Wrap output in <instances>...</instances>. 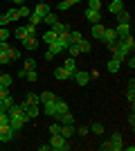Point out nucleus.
I'll list each match as a JSON object with an SVG mask.
<instances>
[{
  "label": "nucleus",
  "instance_id": "f257e3e1",
  "mask_svg": "<svg viewBox=\"0 0 135 151\" xmlns=\"http://www.w3.org/2000/svg\"><path fill=\"white\" fill-rule=\"evenodd\" d=\"M47 12H50V7L45 5V2H39V5L34 7V12L29 14L27 18H29L32 25H39V23H43V18H45V14H47Z\"/></svg>",
  "mask_w": 135,
  "mask_h": 151
},
{
  "label": "nucleus",
  "instance_id": "f03ea898",
  "mask_svg": "<svg viewBox=\"0 0 135 151\" xmlns=\"http://www.w3.org/2000/svg\"><path fill=\"white\" fill-rule=\"evenodd\" d=\"M50 149H54V151H68L70 149V142L61 135V133H56V135H50Z\"/></svg>",
  "mask_w": 135,
  "mask_h": 151
},
{
  "label": "nucleus",
  "instance_id": "7ed1b4c3",
  "mask_svg": "<svg viewBox=\"0 0 135 151\" xmlns=\"http://www.w3.org/2000/svg\"><path fill=\"white\" fill-rule=\"evenodd\" d=\"M117 38H119V36H117L115 27H106V29H104V34H101V41H104L106 45H113Z\"/></svg>",
  "mask_w": 135,
  "mask_h": 151
},
{
  "label": "nucleus",
  "instance_id": "20e7f679",
  "mask_svg": "<svg viewBox=\"0 0 135 151\" xmlns=\"http://www.w3.org/2000/svg\"><path fill=\"white\" fill-rule=\"evenodd\" d=\"M16 138V131H14L11 126H0V142H11V140Z\"/></svg>",
  "mask_w": 135,
  "mask_h": 151
},
{
  "label": "nucleus",
  "instance_id": "39448f33",
  "mask_svg": "<svg viewBox=\"0 0 135 151\" xmlns=\"http://www.w3.org/2000/svg\"><path fill=\"white\" fill-rule=\"evenodd\" d=\"M72 79L77 81V86H88V81H90V75L88 72H81V70H74V75H72Z\"/></svg>",
  "mask_w": 135,
  "mask_h": 151
},
{
  "label": "nucleus",
  "instance_id": "423d86ee",
  "mask_svg": "<svg viewBox=\"0 0 135 151\" xmlns=\"http://www.w3.org/2000/svg\"><path fill=\"white\" fill-rule=\"evenodd\" d=\"M86 20H88L90 25H95V23H101V12H95V9H88L86 7Z\"/></svg>",
  "mask_w": 135,
  "mask_h": 151
},
{
  "label": "nucleus",
  "instance_id": "0eeeda50",
  "mask_svg": "<svg viewBox=\"0 0 135 151\" xmlns=\"http://www.w3.org/2000/svg\"><path fill=\"white\" fill-rule=\"evenodd\" d=\"M61 135L65 140H70L72 135H77V126L74 124H61Z\"/></svg>",
  "mask_w": 135,
  "mask_h": 151
},
{
  "label": "nucleus",
  "instance_id": "6e6552de",
  "mask_svg": "<svg viewBox=\"0 0 135 151\" xmlns=\"http://www.w3.org/2000/svg\"><path fill=\"white\" fill-rule=\"evenodd\" d=\"M110 147H113V151H119L124 147V142H122V133L119 131H113V138H110Z\"/></svg>",
  "mask_w": 135,
  "mask_h": 151
},
{
  "label": "nucleus",
  "instance_id": "1a4fd4ad",
  "mask_svg": "<svg viewBox=\"0 0 135 151\" xmlns=\"http://www.w3.org/2000/svg\"><path fill=\"white\" fill-rule=\"evenodd\" d=\"M23 47H25V50H29V52H34L36 47H39V38H36V36H27V38H23Z\"/></svg>",
  "mask_w": 135,
  "mask_h": 151
},
{
  "label": "nucleus",
  "instance_id": "9d476101",
  "mask_svg": "<svg viewBox=\"0 0 135 151\" xmlns=\"http://www.w3.org/2000/svg\"><path fill=\"white\" fill-rule=\"evenodd\" d=\"M72 75H74V72H68V70H65L63 65L54 70V79H59V81H65V79H72Z\"/></svg>",
  "mask_w": 135,
  "mask_h": 151
},
{
  "label": "nucleus",
  "instance_id": "9b49d317",
  "mask_svg": "<svg viewBox=\"0 0 135 151\" xmlns=\"http://www.w3.org/2000/svg\"><path fill=\"white\" fill-rule=\"evenodd\" d=\"M117 41H119V43H122V45H124V47H126L129 52H133V50H135V38L131 36V34H129V36H119Z\"/></svg>",
  "mask_w": 135,
  "mask_h": 151
},
{
  "label": "nucleus",
  "instance_id": "f8f14e48",
  "mask_svg": "<svg viewBox=\"0 0 135 151\" xmlns=\"http://www.w3.org/2000/svg\"><path fill=\"white\" fill-rule=\"evenodd\" d=\"M43 113H45V115H52V117H54V113H56V99H52V101H43Z\"/></svg>",
  "mask_w": 135,
  "mask_h": 151
},
{
  "label": "nucleus",
  "instance_id": "ddd939ff",
  "mask_svg": "<svg viewBox=\"0 0 135 151\" xmlns=\"http://www.w3.org/2000/svg\"><path fill=\"white\" fill-rule=\"evenodd\" d=\"M122 9H124V2H122V0H110V2H108V12L113 14V16L119 14Z\"/></svg>",
  "mask_w": 135,
  "mask_h": 151
},
{
  "label": "nucleus",
  "instance_id": "4468645a",
  "mask_svg": "<svg viewBox=\"0 0 135 151\" xmlns=\"http://www.w3.org/2000/svg\"><path fill=\"white\" fill-rule=\"evenodd\" d=\"M25 113H27V117H29V120L39 117V113H41V104H29V106L25 108Z\"/></svg>",
  "mask_w": 135,
  "mask_h": 151
},
{
  "label": "nucleus",
  "instance_id": "2eb2a0df",
  "mask_svg": "<svg viewBox=\"0 0 135 151\" xmlns=\"http://www.w3.org/2000/svg\"><path fill=\"white\" fill-rule=\"evenodd\" d=\"M115 32H117V36H129L131 34V23H117Z\"/></svg>",
  "mask_w": 135,
  "mask_h": 151
},
{
  "label": "nucleus",
  "instance_id": "dca6fc26",
  "mask_svg": "<svg viewBox=\"0 0 135 151\" xmlns=\"http://www.w3.org/2000/svg\"><path fill=\"white\" fill-rule=\"evenodd\" d=\"M68 111H70L68 101H63V99H59V97H56V113H54V117H59V115H63V113H68Z\"/></svg>",
  "mask_w": 135,
  "mask_h": 151
},
{
  "label": "nucleus",
  "instance_id": "f3484780",
  "mask_svg": "<svg viewBox=\"0 0 135 151\" xmlns=\"http://www.w3.org/2000/svg\"><path fill=\"white\" fill-rule=\"evenodd\" d=\"M77 45H79V52H81V54H88V52L92 50V43H90L88 38H81Z\"/></svg>",
  "mask_w": 135,
  "mask_h": 151
},
{
  "label": "nucleus",
  "instance_id": "a211bd4d",
  "mask_svg": "<svg viewBox=\"0 0 135 151\" xmlns=\"http://www.w3.org/2000/svg\"><path fill=\"white\" fill-rule=\"evenodd\" d=\"M63 68L68 70V72H74V70H77V59L68 57V59H65V63H63Z\"/></svg>",
  "mask_w": 135,
  "mask_h": 151
},
{
  "label": "nucleus",
  "instance_id": "6ab92c4d",
  "mask_svg": "<svg viewBox=\"0 0 135 151\" xmlns=\"http://www.w3.org/2000/svg\"><path fill=\"white\" fill-rule=\"evenodd\" d=\"M104 29H106V27H104L101 23H95V25H92V32H90V34H92L95 38H99V41H101V34H104Z\"/></svg>",
  "mask_w": 135,
  "mask_h": 151
},
{
  "label": "nucleus",
  "instance_id": "aec40b11",
  "mask_svg": "<svg viewBox=\"0 0 135 151\" xmlns=\"http://www.w3.org/2000/svg\"><path fill=\"white\" fill-rule=\"evenodd\" d=\"M9 126H11L14 131L18 133L20 129H23V126H25V122H23V120H18V117H9Z\"/></svg>",
  "mask_w": 135,
  "mask_h": 151
},
{
  "label": "nucleus",
  "instance_id": "412c9836",
  "mask_svg": "<svg viewBox=\"0 0 135 151\" xmlns=\"http://www.w3.org/2000/svg\"><path fill=\"white\" fill-rule=\"evenodd\" d=\"M126 99L131 101V106H133V101H135V81L131 79V83H129V90H126Z\"/></svg>",
  "mask_w": 135,
  "mask_h": 151
},
{
  "label": "nucleus",
  "instance_id": "4be33fe9",
  "mask_svg": "<svg viewBox=\"0 0 135 151\" xmlns=\"http://www.w3.org/2000/svg\"><path fill=\"white\" fill-rule=\"evenodd\" d=\"M59 122L61 124H74V115L68 111V113H63V115H59Z\"/></svg>",
  "mask_w": 135,
  "mask_h": 151
},
{
  "label": "nucleus",
  "instance_id": "5701e85b",
  "mask_svg": "<svg viewBox=\"0 0 135 151\" xmlns=\"http://www.w3.org/2000/svg\"><path fill=\"white\" fill-rule=\"evenodd\" d=\"M11 83H14V77L11 75H7V72H5V75H0V86H2V88H9Z\"/></svg>",
  "mask_w": 135,
  "mask_h": 151
},
{
  "label": "nucleus",
  "instance_id": "b1692460",
  "mask_svg": "<svg viewBox=\"0 0 135 151\" xmlns=\"http://www.w3.org/2000/svg\"><path fill=\"white\" fill-rule=\"evenodd\" d=\"M56 20H59L56 12H52V9H50V12L45 14V18H43V23H47V25H54V23H56Z\"/></svg>",
  "mask_w": 135,
  "mask_h": 151
},
{
  "label": "nucleus",
  "instance_id": "393cba45",
  "mask_svg": "<svg viewBox=\"0 0 135 151\" xmlns=\"http://www.w3.org/2000/svg\"><path fill=\"white\" fill-rule=\"evenodd\" d=\"M115 18H117V23H131V14L126 9H122L119 14H115Z\"/></svg>",
  "mask_w": 135,
  "mask_h": 151
},
{
  "label": "nucleus",
  "instance_id": "a878e982",
  "mask_svg": "<svg viewBox=\"0 0 135 151\" xmlns=\"http://www.w3.org/2000/svg\"><path fill=\"white\" fill-rule=\"evenodd\" d=\"M56 36H59L56 32L47 29V32H45V34H43V41H45V43H47V45H50V43H54V41H56Z\"/></svg>",
  "mask_w": 135,
  "mask_h": 151
},
{
  "label": "nucleus",
  "instance_id": "bb28decb",
  "mask_svg": "<svg viewBox=\"0 0 135 151\" xmlns=\"http://www.w3.org/2000/svg\"><path fill=\"white\" fill-rule=\"evenodd\" d=\"M14 104H16V101H14V97H11V95H5V97H2V101H0V106L5 108V111H7V108H11Z\"/></svg>",
  "mask_w": 135,
  "mask_h": 151
},
{
  "label": "nucleus",
  "instance_id": "cd10ccee",
  "mask_svg": "<svg viewBox=\"0 0 135 151\" xmlns=\"http://www.w3.org/2000/svg\"><path fill=\"white\" fill-rule=\"evenodd\" d=\"M50 27H52V32H56V34H61V32H70V27L63 25V23H59V20L54 23V25H50Z\"/></svg>",
  "mask_w": 135,
  "mask_h": 151
},
{
  "label": "nucleus",
  "instance_id": "c85d7f7f",
  "mask_svg": "<svg viewBox=\"0 0 135 151\" xmlns=\"http://www.w3.org/2000/svg\"><path fill=\"white\" fill-rule=\"evenodd\" d=\"M14 36L18 38V41H23V38H27V29H25V25L16 27V32H14Z\"/></svg>",
  "mask_w": 135,
  "mask_h": 151
},
{
  "label": "nucleus",
  "instance_id": "c756f323",
  "mask_svg": "<svg viewBox=\"0 0 135 151\" xmlns=\"http://www.w3.org/2000/svg\"><path fill=\"white\" fill-rule=\"evenodd\" d=\"M23 70H36V59L27 57V59H25V63H23Z\"/></svg>",
  "mask_w": 135,
  "mask_h": 151
},
{
  "label": "nucleus",
  "instance_id": "7c9ffc66",
  "mask_svg": "<svg viewBox=\"0 0 135 151\" xmlns=\"http://www.w3.org/2000/svg\"><path fill=\"white\" fill-rule=\"evenodd\" d=\"M119 65H122V61H117V59L113 57V59L108 61V72H117V70H119Z\"/></svg>",
  "mask_w": 135,
  "mask_h": 151
},
{
  "label": "nucleus",
  "instance_id": "2f4dec72",
  "mask_svg": "<svg viewBox=\"0 0 135 151\" xmlns=\"http://www.w3.org/2000/svg\"><path fill=\"white\" fill-rule=\"evenodd\" d=\"M88 129H90V133H95V135H101V133H104V124H99V122L90 124Z\"/></svg>",
  "mask_w": 135,
  "mask_h": 151
},
{
  "label": "nucleus",
  "instance_id": "473e14b6",
  "mask_svg": "<svg viewBox=\"0 0 135 151\" xmlns=\"http://www.w3.org/2000/svg\"><path fill=\"white\" fill-rule=\"evenodd\" d=\"M25 79L27 81H39V72H36V70H25Z\"/></svg>",
  "mask_w": 135,
  "mask_h": 151
},
{
  "label": "nucleus",
  "instance_id": "72a5a7b5",
  "mask_svg": "<svg viewBox=\"0 0 135 151\" xmlns=\"http://www.w3.org/2000/svg\"><path fill=\"white\" fill-rule=\"evenodd\" d=\"M68 54L77 59L79 54H81V52H79V45H77V43H70V45H68Z\"/></svg>",
  "mask_w": 135,
  "mask_h": 151
},
{
  "label": "nucleus",
  "instance_id": "f704fd0d",
  "mask_svg": "<svg viewBox=\"0 0 135 151\" xmlns=\"http://www.w3.org/2000/svg\"><path fill=\"white\" fill-rule=\"evenodd\" d=\"M25 101H27V104H41V99H39V95H36V93H27Z\"/></svg>",
  "mask_w": 135,
  "mask_h": 151
},
{
  "label": "nucleus",
  "instance_id": "c9c22d12",
  "mask_svg": "<svg viewBox=\"0 0 135 151\" xmlns=\"http://www.w3.org/2000/svg\"><path fill=\"white\" fill-rule=\"evenodd\" d=\"M39 99H41V101H52V99H56V95H54V93H47V90H45V93H41V95H39Z\"/></svg>",
  "mask_w": 135,
  "mask_h": 151
},
{
  "label": "nucleus",
  "instance_id": "e433bc0d",
  "mask_svg": "<svg viewBox=\"0 0 135 151\" xmlns=\"http://www.w3.org/2000/svg\"><path fill=\"white\" fill-rule=\"evenodd\" d=\"M88 9H95V12H101V0H88Z\"/></svg>",
  "mask_w": 135,
  "mask_h": 151
},
{
  "label": "nucleus",
  "instance_id": "4c0bfd02",
  "mask_svg": "<svg viewBox=\"0 0 135 151\" xmlns=\"http://www.w3.org/2000/svg\"><path fill=\"white\" fill-rule=\"evenodd\" d=\"M81 38H84V34H81V32H70V43H79V41H81Z\"/></svg>",
  "mask_w": 135,
  "mask_h": 151
},
{
  "label": "nucleus",
  "instance_id": "58836bf2",
  "mask_svg": "<svg viewBox=\"0 0 135 151\" xmlns=\"http://www.w3.org/2000/svg\"><path fill=\"white\" fill-rule=\"evenodd\" d=\"M47 129H50V135H56V133H61V122H54V124H50Z\"/></svg>",
  "mask_w": 135,
  "mask_h": 151
},
{
  "label": "nucleus",
  "instance_id": "ea45409f",
  "mask_svg": "<svg viewBox=\"0 0 135 151\" xmlns=\"http://www.w3.org/2000/svg\"><path fill=\"white\" fill-rule=\"evenodd\" d=\"M7 16H9V20H20V14H18V9L14 7V9H9L7 12Z\"/></svg>",
  "mask_w": 135,
  "mask_h": 151
},
{
  "label": "nucleus",
  "instance_id": "a19ab883",
  "mask_svg": "<svg viewBox=\"0 0 135 151\" xmlns=\"http://www.w3.org/2000/svg\"><path fill=\"white\" fill-rule=\"evenodd\" d=\"M20 57H23V52H20V50H16V47L9 50V59H11V61H16V59H20Z\"/></svg>",
  "mask_w": 135,
  "mask_h": 151
},
{
  "label": "nucleus",
  "instance_id": "79ce46f5",
  "mask_svg": "<svg viewBox=\"0 0 135 151\" xmlns=\"http://www.w3.org/2000/svg\"><path fill=\"white\" fill-rule=\"evenodd\" d=\"M16 9H18V14H20V18H27V16H29V14H32V12H29V9H27L25 5H20V7H16Z\"/></svg>",
  "mask_w": 135,
  "mask_h": 151
},
{
  "label": "nucleus",
  "instance_id": "37998d69",
  "mask_svg": "<svg viewBox=\"0 0 135 151\" xmlns=\"http://www.w3.org/2000/svg\"><path fill=\"white\" fill-rule=\"evenodd\" d=\"M25 29H27V36H36V25H32V23H25Z\"/></svg>",
  "mask_w": 135,
  "mask_h": 151
},
{
  "label": "nucleus",
  "instance_id": "c03bdc74",
  "mask_svg": "<svg viewBox=\"0 0 135 151\" xmlns=\"http://www.w3.org/2000/svg\"><path fill=\"white\" fill-rule=\"evenodd\" d=\"M9 36H11V32L7 29V27H0V41H7Z\"/></svg>",
  "mask_w": 135,
  "mask_h": 151
},
{
  "label": "nucleus",
  "instance_id": "a18cd8bd",
  "mask_svg": "<svg viewBox=\"0 0 135 151\" xmlns=\"http://www.w3.org/2000/svg\"><path fill=\"white\" fill-rule=\"evenodd\" d=\"M88 133H90V129H88V126H77V135H81V138H86Z\"/></svg>",
  "mask_w": 135,
  "mask_h": 151
},
{
  "label": "nucleus",
  "instance_id": "49530a36",
  "mask_svg": "<svg viewBox=\"0 0 135 151\" xmlns=\"http://www.w3.org/2000/svg\"><path fill=\"white\" fill-rule=\"evenodd\" d=\"M9 61H11V59H9V54H7V52H0V65H7Z\"/></svg>",
  "mask_w": 135,
  "mask_h": 151
},
{
  "label": "nucleus",
  "instance_id": "de8ad7c7",
  "mask_svg": "<svg viewBox=\"0 0 135 151\" xmlns=\"http://www.w3.org/2000/svg\"><path fill=\"white\" fill-rule=\"evenodd\" d=\"M99 149H101V151H113V147H110V140H104L101 145H99Z\"/></svg>",
  "mask_w": 135,
  "mask_h": 151
},
{
  "label": "nucleus",
  "instance_id": "09e8293b",
  "mask_svg": "<svg viewBox=\"0 0 135 151\" xmlns=\"http://www.w3.org/2000/svg\"><path fill=\"white\" fill-rule=\"evenodd\" d=\"M7 23H11V20H9V16H7V12H5V14H0V27H5Z\"/></svg>",
  "mask_w": 135,
  "mask_h": 151
},
{
  "label": "nucleus",
  "instance_id": "8fccbe9b",
  "mask_svg": "<svg viewBox=\"0 0 135 151\" xmlns=\"http://www.w3.org/2000/svg\"><path fill=\"white\" fill-rule=\"evenodd\" d=\"M65 9H70L68 0H59V12H65Z\"/></svg>",
  "mask_w": 135,
  "mask_h": 151
},
{
  "label": "nucleus",
  "instance_id": "3c124183",
  "mask_svg": "<svg viewBox=\"0 0 135 151\" xmlns=\"http://www.w3.org/2000/svg\"><path fill=\"white\" fill-rule=\"evenodd\" d=\"M124 61L129 63V68H131V70H133V68H135V57H133V54H129V57L124 59Z\"/></svg>",
  "mask_w": 135,
  "mask_h": 151
},
{
  "label": "nucleus",
  "instance_id": "603ef678",
  "mask_svg": "<svg viewBox=\"0 0 135 151\" xmlns=\"http://www.w3.org/2000/svg\"><path fill=\"white\" fill-rule=\"evenodd\" d=\"M129 124H131V129L135 126V115H133V113H131V117H129Z\"/></svg>",
  "mask_w": 135,
  "mask_h": 151
},
{
  "label": "nucleus",
  "instance_id": "864d4df0",
  "mask_svg": "<svg viewBox=\"0 0 135 151\" xmlns=\"http://www.w3.org/2000/svg\"><path fill=\"white\" fill-rule=\"evenodd\" d=\"M122 149H124V151H135V147H133V145H124Z\"/></svg>",
  "mask_w": 135,
  "mask_h": 151
},
{
  "label": "nucleus",
  "instance_id": "5fc2aeb1",
  "mask_svg": "<svg viewBox=\"0 0 135 151\" xmlns=\"http://www.w3.org/2000/svg\"><path fill=\"white\" fill-rule=\"evenodd\" d=\"M79 2H81V0H68V5H70V7L72 5H79Z\"/></svg>",
  "mask_w": 135,
  "mask_h": 151
},
{
  "label": "nucleus",
  "instance_id": "6e6d98bb",
  "mask_svg": "<svg viewBox=\"0 0 135 151\" xmlns=\"http://www.w3.org/2000/svg\"><path fill=\"white\" fill-rule=\"evenodd\" d=\"M11 2H16V5H18V7L23 5V0H11Z\"/></svg>",
  "mask_w": 135,
  "mask_h": 151
},
{
  "label": "nucleus",
  "instance_id": "4d7b16f0",
  "mask_svg": "<svg viewBox=\"0 0 135 151\" xmlns=\"http://www.w3.org/2000/svg\"><path fill=\"white\" fill-rule=\"evenodd\" d=\"M0 90H2V86H0Z\"/></svg>",
  "mask_w": 135,
  "mask_h": 151
},
{
  "label": "nucleus",
  "instance_id": "13d9d810",
  "mask_svg": "<svg viewBox=\"0 0 135 151\" xmlns=\"http://www.w3.org/2000/svg\"><path fill=\"white\" fill-rule=\"evenodd\" d=\"M41 2H43V0H41Z\"/></svg>",
  "mask_w": 135,
  "mask_h": 151
}]
</instances>
